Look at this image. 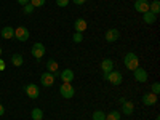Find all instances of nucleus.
<instances>
[{
  "label": "nucleus",
  "mask_w": 160,
  "mask_h": 120,
  "mask_svg": "<svg viewBox=\"0 0 160 120\" xmlns=\"http://www.w3.org/2000/svg\"><path fill=\"white\" fill-rule=\"evenodd\" d=\"M118 37H120V32H118L117 29H109L108 32H106V35H104L106 42H109V43H112V42H117V40H118Z\"/></svg>",
  "instance_id": "9b49d317"
},
{
  "label": "nucleus",
  "mask_w": 160,
  "mask_h": 120,
  "mask_svg": "<svg viewBox=\"0 0 160 120\" xmlns=\"http://www.w3.org/2000/svg\"><path fill=\"white\" fill-rule=\"evenodd\" d=\"M133 72H135V80L136 82H139V83L148 82V72H146L142 68H136Z\"/></svg>",
  "instance_id": "1a4fd4ad"
},
{
  "label": "nucleus",
  "mask_w": 160,
  "mask_h": 120,
  "mask_svg": "<svg viewBox=\"0 0 160 120\" xmlns=\"http://www.w3.org/2000/svg\"><path fill=\"white\" fill-rule=\"evenodd\" d=\"M72 2H74L75 5H83V3L87 2V0H72Z\"/></svg>",
  "instance_id": "c85d7f7f"
},
{
  "label": "nucleus",
  "mask_w": 160,
  "mask_h": 120,
  "mask_svg": "<svg viewBox=\"0 0 160 120\" xmlns=\"http://www.w3.org/2000/svg\"><path fill=\"white\" fill-rule=\"evenodd\" d=\"M135 10L138 13L149 11V2H148V0H136V2H135Z\"/></svg>",
  "instance_id": "f8f14e48"
},
{
  "label": "nucleus",
  "mask_w": 160,
  "mask_h": 120,
  "mask_svg": "<svg viewBox=\"0 0 160 120\" xmlns=\"http://www.w3.org/2000/svg\"><path fill=\"white\" fill-rule=\"evenodd\" d=\"M149 11L154 13L155 16L158 15V13H160V2H158V0H152V2L149 3Z\"/></svg>",
  "instance_id": "6ab92c4d"
},
{
  "label": "nucleus",
  "mask_w": 160,
  "mask_h": 120,
  "mask_svg": "<svg viewBox=\"0 0 160 120\" xmlns=\"http://www.w3.org/2000/svg\"><path fill=\"white\" fill-rule=\"evenodd\" d=\"M123 62H125V68L130 69V71H135L136 68H139V58H138L136 53H133V51L127 53Z\"/></svg>",
  "instance_id": "f257e3e1"
},
{
  "label": "nucleus",
  "mask_w": 160,
  "mask_h": 120,
  "mask_svg": "<svg viewBox=\"0 0 160 120\" xmlns=\"http://www.w3.org/2000/svg\"><path fill=\"white\" fill-rule=\"evenodd\" d=\"M122 74H120L118 71H112V72H109L108 74V82H111L112 85H120L122 83Z\"/></svg>",
  "instance_id": "423d86ee"
},
{
  "label": "nucleus",
  "mask_w": 160,
  "mask_h": 120,
  "mask_svg": "<svg viewBox=\"0 0 160 120\" xmlns=\"http://www.w3.org/2000/svg\"><path fill=\"white\" fill-rule=\"evenodd\" d=\"M155 120H160V117H157V118H155Z\"/></svg>",
  "instance_id": "473e14b6"
},
{
  "label": "nucleus",
  "mask_w": 160,
  "mask_h": 120,
  "mask_svg": "<svg viewBox=\"0 0 160 120\" xmlns=\"http://www.w3.org/2000/svg\"><path fill=\"white\" fill-rule=\"evenodd\" d=\"M106 120H120V112L118 111H112L106 115Z\"/></svg>",
  "instance_id": "4be33fe9"
},
{
  "label": "nucleus",
  "mask_w": 160,
  "mask_h": 120,
  "mask_svg": "<svg viewBox=\"0 0 160 120\" xmlns=\"http://www.w3.org/2000/svg\"><path fill=\"white\" fill-rule=\"evenodd\" d=\"M101 71H102V74H109V72H112V71H114V61H112L111 58L102 59V62H101Z\"/></svg>",
  "instance_id": "9d476101"
},
{
  "label": "nucleus",
  "mask_w": 160,
  "mask_h": 120,
  "mask_svg": "<svg viewBox=\"0 0 160 120\" xmlns=\"http://www.w3.org/2000/svg\"><path fill=\"white\" fill-rule=\"evenodd\" d=\"M3 69H5V64H3L2 59H0V71H3Z\"/></svg>",
  "instance_id": "2f4dec72"
},
{
  "label": "nucleus",
  "mask_w": 160,
  "mask_h": 120,
  "mask_svg": "<svg viewBox=\"0 0 160 120\" xmlns=\"http://www.w3.org/2000/svg\"><path fill=\"white\" fill-rule=\"evenodd\" d=\"M59 77H61V80H62L64 83H71L72 80H74V71H71V69H64V71H61Z\"/></svg>",
  "instance_id": "4468645a"
},
{
  "label": "nucleus",
  "mask_w": 160,
  "mask_h": 120,
  "mask_svg": "<svg viewBox=\"0 0 160 120\" xmlns=\"http://www.w3.org/2000/svg\"><path fill=\"white\" fill-rule=\"evenodd\" d=\"M31 115H32L34 120H42V118H43V112H42V109H38V108H35Z\"/></svg>",
  "instance_id": "412c9836"
},
{
  "label": "nucleus",
  "mask_w": 160,
  "mask_h": 120,
  "mask_svg": "<svg viewBox=\"0 0 160 120\" xmlns=\"http://www.w3.org/2000/svg\"><path fill=\"white\" fill-rule=\"evenodd\" d=\"M2 37L10 40V38H15V29L11 28V26H5V28L2 29Z\"/></svg>",
  "instance_id": "f3484780"
},
{
  "label": "nucleus",
  "mask_w": 160,
  "mask_h": 120,
  "mask_svg": "<svg viewBox=\"0 0 160 120\" xmlns=\"http://www.w3.org/2000/svg\"><path fill=\"white\" fill-rule=\"evenodd\" d=\"M47 71L55 75V78L59 77V72H58V62H56L55 59H48V61H47Z\"/></svg>",
  "instance_id": "ddd939ff"
},
{
  "label": "nucleus",
  "mask_w": 160,
  "mask_h": 120,
  "mask_svg": "<svg viewBox=\"0 0 160 120\" xmlns=\"http://www.w3.org/2000/svg\"><path fill=\"white\" fill-rule=\"evenodd\" d=\"M22 55H18V53H16V55H13L11 56V62H13V66H16V68H19V66H22Z\"/></svg>",
  "instance_id": "aec40b11"
},
{
  "label": "nucleus",
  "mask_w": 160,
  "mask_h": 120,
  "mask_svg": "<svg viewBox=\"0 0 160 120\" xmlns=\"http://www.w3.org/2000/svg\"><path fill=\"white\" fill-rule=\"evenodd\" d=\"M93 120H106V114L102 111H95L93 112Z\"/></svg>",
  "instance_id": "5701e85b"
},
{
  "label": "nucleus",
  "mask_w": 160,
  "mask_h": 120,
  "mask_svg": "<svg viewBox=\"0 0 160 120\" xmlns=\"http://www.w3.org/2000/svg\"><path fill=\"white\" fill-rule=\"evenodd\" d=\"M141 101H142L144 106H154V104H157L158 98H157V95H154V93H146V95H142Z\"/></svg>",
  "instance_id": "6e6552de"
},
{
  "label": "nucleus",
  "mask_w": 160,
  "mask_h": 120,
  "mask_svg": "<svg viewBox=\"0 0 160 120\" xmlns=\"http://www.w3.org/2000/svg\"><path fill=\"white\" fill-rule=\"evenodd\" d=\"M56 5L61 7V8H64V7L69 5V0H56Z\"/></svg>",
  "instance_id": "cd10ccee"
},
{
  "label": "nucleus",
  "mask_w": 160,
  "mask_h": 120,
  "mask_svg": "<svg viewBox=\"0 0 160 120\" xmlns=\"http://www.w3.org/2000/svg\"><path fill=\"white\" fill-rule=\"evenodd\" d=\"M24 91H26V95H28L31 99H37V98H38V95H40L38 87H37V85H34V83H28V85L24 87Z\"/></svg>",
  "instance_id": "7ed1b4c3"
},
{
  "label": "nucleus",
  "mask_w": 160,
  "mask_h": 120,
  "mask_svg": "<svg viewBox=\"0 0 160 120\" xmlns=\"http://www.w3.org/2000/svg\"><path fill=\"white\" fill-rule=\"evenodd\" d=\"M29 37H31L29 35V31L26 29V28H22V26L15 29V38H18L19 42H26V40H29Z\"/></svg>",
  "instance_id": "39448f33"
},
{
  "label": "nucleus",
  "mask_w": 160,
  "mask_h": 120,
  "mask_svg": "<svg viewBox=\"0 0 160 120\" xmlns=\"http://www.w3.org/2000/svg\"><path fill=\"white\" fill-rule=\"evenodd\" d=\"M74 29H75V32H83V31H87V21H85L83 18H78V19L74 22Z\"/></svg>",
  "instance_id": "2eb2a0df"
},
{
  "label": "nucleus",
  "mask_w": 160,
  "mask_h": 120,
  "mask_svg": "<svg viewBox=\"0 0 160 120\" xmlns=\"http://www.w3.org/2000/svg\"><path fill=\"white\" fill-rule=\"evenodd\" d=\"M31 53H32V56H34L35 59L43 58V55H45V47H43V43H40V42L34 43V47H32Z\"/></svg>",
  "instance_id": "20e7f679"
},
{
  "label": "nucleus",
  "mask_w": 160,
  "mask_h": 120,
  "mask_svg": "<svg viewBox=\"0 0 160 120\" xmlns=\"http://www.w3.org/2000/svg\"><path fill=\"white\" fill-rule=\"evenodd\" d=\"M122 112H123L125 115H131L133 112H135V106H133L131 101H125V102L122 104Z\"/></svg>",
  "instance_id": "dca6fc26"
},
{
  "label": "nucleus",
  "mask_w": 160,
  "mask_h": 120,
  "mask_svg": "<svg viewBox=\"0 0 160 120\" xmlns=\"http://www.w3.org/2000/svg\"><path fill=\"white\" fill-rule=\"evenodd\" d=\"M16 2H18L19 5H22V7H24L26 3H29V0H16Z\"/></svg>",
  "instance_id": "c756f323"
},
{
  "label": "nucleus",
  "mask_w": 160,
  "mask_h": 120,
  "mask_svg": "<svg viewBox=\"0 0 160 120\" xmlns=\"http://www.w3.org/2000/svg\"><path fill=\"white\" fill-rule=\"evenodd\" d=\"M59 93H61V96H62L64 99H71V98H74V95H75V90H74V87H72L71 83H64V82H62V85L59 87Z\"/></svg>",
  "instance_id": "f03ea898"
},
{
  "label": "nucleus",
  "mask_w": 160,
  "mask_h": 120,
  "mask_svg": "<svg viewBox=\"0 0 160 120\" xmlns=\"http://www.w3.org/2000/svg\"><path fill=\"white\" fill-rule=\"evenodd\" d=\"M158 91H160V83H158V82L152 83V91H151V93H154V95H158Z\"/></svg>",
  "instance_id": "bb28decb"
},
{
  "label": "nucleus",
  "mask_w": 160,
  "mask_h": 120,
  "mask_svg": "<svg viewBox=\"0 0 160 120\" xmlns=\"http://www.w3.org/2000/svg\"><path fill=\"white\" fill-rule=\"evenodd\" d=\"M34 10H35V8H34L31 3H26V5H24V13H26V15H31Z\"/></svg>",
  "instance_id": "a878e982"
},
{
  "label": "nucleus",
  "mask_w": 160,
  "mask_h": 120,
  "mask_svg": "<svg viewBox=\"0 0 160 120\" xmlns=\"http://www.w3.org/2000/svg\"><path fill=\"white\" fill-rule=\"evenodd\" d=\"M40 83H42L43 87H51L53 83H55V75L47 71L45 74H42V77H40Z\"/></svg>",
  "instance_id": "0eeeda50"
},
{
  "label": "nucleus",
  "mask_w": 160,
  "mask_h": 120,
  "mask_svg": "<svg viewBox=\"0 0 160 120\" xmlns=\"http://www.w3.org/2000/svg\"><path fill=\"white\" fill-rule=\"evenodd\" d=\"M3 114H5V108H3L2 104H0V115H3Z\"/></svg>",
  "instance_id": "7c9ffc66"
},
{
  "label": "nucleus",
  "mask_w": 160,
  "mask_h": 120,
  "mask_svg": "<svg viewBox=\"0 0 160 120\" xmlns=\"http://www.w3.org/2000/svg\"><path fill=\"white\" fill-rule=\"evenodd\" d=\"M29 3H31L34 8H37V7H43V5H45V0H29Z\"/></svg>",
  "instance_id": "b1692460"
},
{
  "label": "nucleus",
  "mask_w": 160,
  "mask_h": 120,
  "mask_svg": "<svg viewBox=\"0 0 160 120\" xmlns=\"http://www.w3.org/2000/svg\"><path fill=\"white\" fill-rule=\"evenodd\" d=\"M82 40H83V35H82V32H75V34H74V42H75V43H80Z\"/></svg>",
  "instance_id": "393cba45"
},
{
  "label": "nucleus",
  "mask_w": 160,
  "mask_h": 120,
  "mask_svg": "<svg viewBox=\"0 0 160 120\" xmlns=\"http://www.w3.org/2000/svg\"><path fill=\"white\" fill-rule=\"evenodd\" d=\"M142 21L146 24H154L157 21V16L154 15V13H151V11H146V13H142Z\"/></svg>",
  "instance_id": "a211bd4d"
}]
</instances>
